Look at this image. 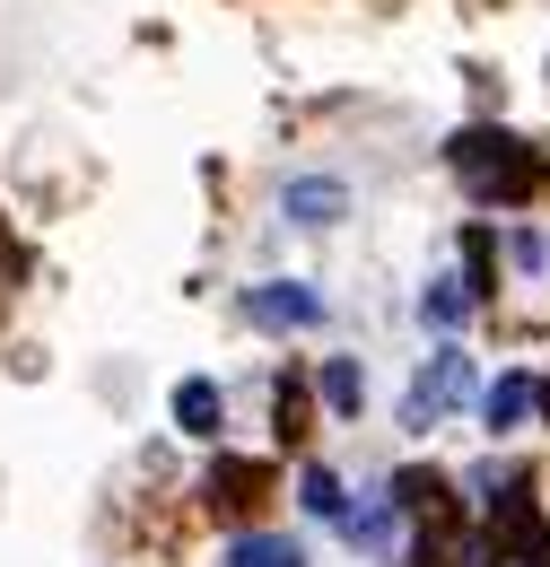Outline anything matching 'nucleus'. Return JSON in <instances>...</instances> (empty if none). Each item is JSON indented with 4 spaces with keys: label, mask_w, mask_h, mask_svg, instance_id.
<instances>
[{
    "label": "nucleus",
    "mask_w": 550,
    "mask_h": 567,
    "mask_svg": "<svg viewBox=\"0 0 550 567\" xmlns=\"http://www.w3.org/2000/svg\"><path fill=\"white\" fill-rule=\"evenodd\" d=\"M472 297H481V288L464 280V271H446V280H428V297H419V315H428V332H437V341H464V323H472Z\"/></svg>",
    "instance_id": "nucleus-5"
},
{
    "label": "nucleus",
    "mask_w": 550,
    "mask_h": 567,
    "mask_svg": "<svg viewBox=\"0 0 550 567\" xmlns=\"http://www.w3.org/2000/svg\"><path fill=\"white\" fill-rule=\"evenodd\" d=\"M472 384H481V375H472V350H464V341H446V350L428 358V375L411 384L403 427H437L446 411H464V402H472Z\"/></svg>",
    "instance_id": "nucleus-2"
},
{
    "label": "nucleus",
    "mask_w": 550,
    "mask_h": 567,
    "mask_svg": "<svg viewBox=\"0 0 550 567\" xmlns=\"http://www.w3.org/2000/svg\"><path fill=\"white\" fill-rule=\"evenodd\" d=\"M358 393H367V384H358V367H349V358H333V367H324V402H333L342 420H358Z\"/></svg>",
    "instance_id": "nucleus-12"
},
{
    "label": "nucleus",
    "mask_w": 550,
    "mask_h": 567,
    "mask_svg": "<svg viewBox=\"0 0 550 567\" xmlns=\"http://www.w3.org/2000/svg\"><path fill=\"white\" fill-rule=\"evenodd\" d=\"M481 567H550L542 515H533V524H516V533H489V559H481Z\"/></svg>",
    "instance_id": "nucleus-7"
},
{
    "label": "nucleus",
    "mask_w": 550,
    "mask_h": 567,
    "mask_svg": "<svg viewBox=\"0 0 550 567\" xmlns=\"http://www.w3.org/2000/svg\"><path fill=\"white\" fill-rule=\"evenodd\" d=\"M297 506H306L315 524H333V533H342V524H349V506H358V497L342 489V472H324V463H315V472L297 481Z\"/></svg>",
    "instance_id": "nucleus-6"
},
{
    "label": "nucleus",
    "mask_w": 550,
    "mask_h": 567,
    "mask_svg": "<svg viewBox=\"0 0 550 567\" xmlns=\"http://www.w3.org/2000/svg\"><path fill=\"white\" fill-rule=\"evenodd\" d=\"M446 166H455V184H464L481 210H516V202H533V193L550 184L542 148L516 141V132H498V123L455 132V141H446Z\"/></svg>",
    "instance_id": "nucleus-1"
},
{
    "label": "nucleus",
    "mask_w": 550,
    "mask_h": 567,
    "mask_svg": "<svg viewBox=\"0 0 550 567\" xmlns=\"http://www.w3.org/2000/svg\"><path fill=\"white\" fill-rule=\"evenodd\" d=\"M210 497H218V506H245V497H263V472H254V463H218V472H210Z\"/></svg>",
    "instance_id": "nucleus-11"
},
{
    "label": "nucleus",
    "mask_w": 550,
    "mask_h": 567,
    "mask_svg": "<svg viewBox=\"0 0 550 567\" xmlns=\"http://www.w3.org/2000/svg\"><path fill=\"white\" fill-rule=\"evenodd\" d=\"M175 427H184V436H218V384H210V375L175 384Z\"/></svg>",
    "instance_id": "nucleus-8"
},
{
    "label": "nucleus",
    "mask_w": 550,
    "mask_h": 567,
    "mask_svg": "<svg viewBox=\"0 0 550 567\" xmlns=\"http://www.w3.org/2000/svg\"><path fill=\"white\" fill-rule=\"evenodd\" d=\"M227 567H306V550H297L288 533H245V542H236V559H227Z\"/></svg>",
    "instance_id": "nucleus-10"
},
{
    "label": "nucleus",
    "mask_w": 550,
    "mask_h": 567,
    "mask_svg": "<svg viewBox=\"0 0 550 567\" xmlns=\"http://www.w3.org/2000/svg\"><path fill=\"white\" fill-rule=\"evenodd\" d=\"M524 411H533V375H498L489 402H481V420L489 427H524Z\"/></svg>",
    "instance_id": "nucleus-9"
},
{
    "label": "nucleus",
    "mask_w": 550,
    "mask_h": 567,
    "mask_svg": "<svg viewBox=\"0 0 550 567\" xmlns=\"http://www.w3.org/2000/svg\"><path fill=\"white\" fill-rule=\"evenodd\" d=\"M533 411H550V384H533Z\"/></svg>",
    "instance_id": "nucleus-13"
},
{
    "label": "nucleus",
    "mask_w": 550,
    "mask_h": 567,
    "mask_svg": "<svg viewBox=\"0 0 550 567\" xmlns=\"http://www.w3.org/2000/svg\"><path fill=\"white\" fill-rule=\"evenodd\" d=\"M279 210L297 218V227H342L349 218V184L342 175H297V184L279 193Z\"/></svg>",
    "instance_id": "nucleus-4"
},
{
    "label": "nucleus",
    "mask_w": 550,
    "mask_h": 567,
    "mask_svg": "<svg viewBox=\"0 0 550 567\" xmlns=\"http://www.w3.org/2000/svg\"><path fill=\"white\" fill-rule=\"evenodd\" d=\"M245 315L263 323V332H324V297L297 280H263L254 297H245Z\"/></svg>",
    "instance_id": "nucleus-3"
}]
</instances>
